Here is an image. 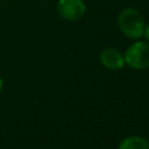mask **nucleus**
Here are the masks:
<instances>
[{
    "instance_id": "obj_6",
    "label": "nucleus",
    "mask_w": 149,
    "mask_h": 149,
    "mask_svg": "<svg viewBox=\"0 0 149 149\" xmlns=\"http://www.w3.org/2000/svg\"><path fill=\"white\" fill-rule=\"evenodd\" d=\"M143 35H144V37H146V40H147V42H149V23H148V24L146 26Z\"/></svg>"
},
{
    "instance_id": "obj_1",
    "label": "nucleus",
    "mask_w": 149,
    "mask_h": 149,
    "mask_svg": "<svg viewBox=\"0 0 149 149\" xmlns=\"http://www.w3.org/2000/svg\"><path fill=\"white\" fill-rule=\"evenodd\" d=\"M118 26L126 37L136 40L143 36L146 22L140 10L133 7H127L119 13Z\"/></svg>"
},
{
    "instance_id": "obj_3",
    "label": "nucleus",
    "mask_w": 149,
    "mask_h": 149,
    "mask_svg": "<svg viewBox=\"0 0 149 149\" xmlns=\"http://www.w3.org/2000/svg\"><path fill=\"white\" fill-rule=\"evenodd\" d=\"M57 14L68 21L80 20L86 13V5L83 0H58L56 5Z\"/></svg>"
},
{
    "instance_id": "obj_4",
    "label": "nucleus",
    "mask_w": 149,
    "mask_h": 149,
    "mask_svg": "<svg viewBox=\"0 0 149 149\" xmlns=\"http://www.w3.org/2000/svg\"><path fill=\"white\" fill-rule=\"evenodd\" d=\"M99 61L104 68L111 71L121 70L126 64L123 54L119 49L113 48V47L102 49V51L99 55Z\"/></svg>"
},
{
    "instance_id": "obj_5",
    "label": "nucleus",
    "mask_w": 149,
    "mask_h": 149,
    "mask_svg": "<svg viewBox=\"0 0 149 149\" xmlns=\"http://www.w3.org/2000/svg\"><path fill=\"white\" fill-rule=\"evenodd\" d=\"M118 149H149V142L143 136L130 135L119 143Z\"/></svg>"
},
{
    "instance_id": "obj_7",
    "label": "nucleus",
    "mask_w": 149,
    "mask_h": 149,
    "mask_svg": "<svg viewBox=\"0 0 149 149\" xmlns=\"http://www.w3.org/2000/svg\"><path fill=\"white\" fill-rule=\"evenodd\" d=\"M2 87H3V80H2V78L0 77V93H1V91H2Z\"/></svg>"
},
{
    "instance_id": "obj_2",
    "label": "nucleus",
    "mask_w": 149,
    "mask_h": 149,
    "mask_svg": "<svg viewBox=\"0 0 149 149\" xmlns=\"http://www.w3.org/2000/svg\"><path fill=\"white\" fill-rule=\"evenodd\" d=\"M125 63L134 70H146L149 68V42L136 41L132 43L123 54Z\"/></svg>"
}]
</instances>
